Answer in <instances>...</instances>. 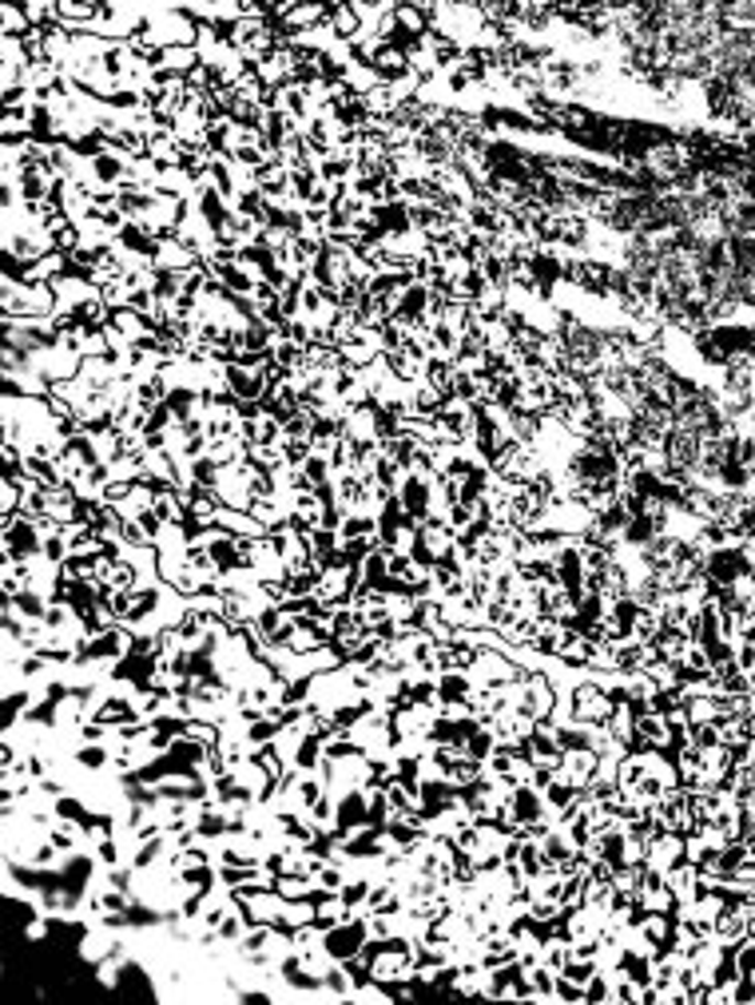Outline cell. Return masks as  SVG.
<instances>
[]
</instances>
